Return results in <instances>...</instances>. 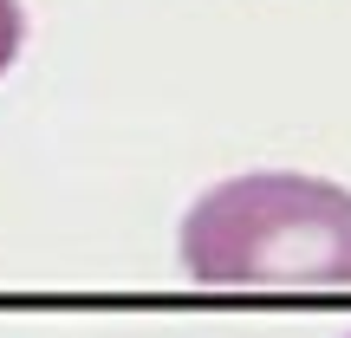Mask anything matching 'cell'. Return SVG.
Wrapping results in <instances>:
<instances>
[{
    "label": "cell",
    "mask_w": 351,
    "mask_h": 338,
    "mask_svg": "<svg viewBox=\"0 0 351 338\" xmlns=\"http://www.w3.org/2000/svg\"><path fill=\"white\" fill-rule=\"evenodd\" d=\"M182 274L228 293L351 287V189L306 169H247L202 189L182 215Z\"/></svg>",
    "instance_id": "1"
},
{
    "label": "cell",
    "mask_w": 351,
    "mask_h": 338,
    "mask_svg": "<svg viewBox=\"0 0 351 338\" xmlns=\"http://www.w3.org/2000/svg\"><path fill=\"white\" fill-rule=\"evenodd\" d=\"M20 39H26V13H20V0H0V78H7V65L20 59Z\"/></svg>",
    "instance_id": "2"
},
{
    "label": "cell",
    "mask_w": 351,
    "mask_h": 338,
    "mask_svg": "<svg viewBox=\"0 0 351 338\" xmlns=\"http://www.w3.org/2000/svg\"><path fill=\"white\" fill-rule=\"evenodd\" d=\"M345 338H351V332H345Z\"/></svg>",
    "instance_id": "3"
}]
</instances>
